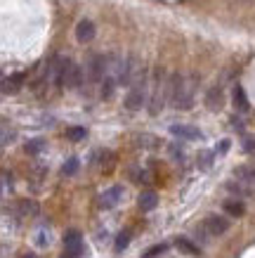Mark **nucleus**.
Wrapping results in <instances>:
<instances>
[{
    "instance_id": "4be33fe9",
    "label": "nucleus",
    "mask_w": 255,
    "mask_h": 258,
    "mask_svg": "<svg viewBox=\"0 0 255 258\" xmlns=\"http://www.w3.org/2000/svg\"><path fill=\"white\" fill-rule=\"evenodd\" d=\"M128 244H130V232H121L116 239V251H123Z\"/></svg>"
},
{
    "instance_id": "f03ea898",
    "label": "nucleus",
    "mask_w": 255,
    "mask_h": 258,
    "mask_svg": "<svg viewBox=\"0 0 255 258\" xmlns=\"http://www.w3.org/2000/svg\"><path fill=\"white\" fill-rule=\"evenodd\" d=\"M147 104V69L139 67L132 74L130 83H128V95H125V109L139 111Z\"/></svg>"
},
{
    "instance_id": "b1692460",
    "label": "nucleus",
    "mask_w": 255,
    "mask_h": 258,
    "mask_svg": "<svg viewBox=\"0 0 255 258\" xmlns=\"http://www.w3.org/2000/svg\"><path fill=\"white\" fill-rule=\"evenodd\" d=\"M69 140H73V142H78V140H83L85 138V128H69Z\"/></svg>"
},
{
    "instance_id": "1a4fd4ad",
    "label": "nucleus",
    "mask_w": 255,
    "mask_h": 258,
    "mask_svg": "<svg viewBox=\"0 0 255 258\" xmlns=\"http://www.w3.org/2000/svg\"><path fill=\"white\" fill-rule=\"evenodd\" d=\"M76 38L78 43H90L95 38V24L90 19H80L76 26Z\"/></svg>"
},
{
    "instance_id": "a211bd4d",
    "label": "nucleus",
    "mask_w": 255,
    "mask_h": 258,
    "mask_svg": "<svg viewBox=\"0 0 255 258\" xmlns=\"http://www.w3.org/2000/svg\"><path fill=\"white\" fill-rule=\"evenodd\" d=\"M236 178H241L243 182H255V168H236Z\"/></svg>"
},
{
    "instance_id": "0eeeda50",
    "label": "nucleus",
    "mask_w": 255,
    "mask_h": 258,
    "mask_svg": "<svg viewBox=\"0 0 255 258\" xmlns=\"http://www.w3.org/2000/svg\"><path fill=\"white\" fill-rule=\"evenodd\" d=\"M222 104H224L222 88H220V86H213L208 93H206V107H208L210 111H220V109H222Z\"/></svg>"
},
{
    "instance_id": "cd10ccee",
    "label": "nucleus",
    "mask_w": 255,
    "mask_h": 258,
    "mask_svg": "<svg viewBox=\"0 0 255 258\" xmlns=\"http://www.w3.org/2000/svg\"><path fill=\"white\" fill-rule=\"evenodd\" d=\"M22 258H36V256H31V253H26V256H22Z\"/></svg>"
},
{
    "instance_id": "f257e3e1",
    "label": "nucleus",
    "mask_w": 255,
    "mask_h": 258,
    "mask_svg": "<svg viewBox=\"0 0 255 258\" xmlns=\"http://www.w3.org/2000/svg\"><path fill=\"white\" fill-rule=\"evenodd\" d=\"M196 76H182V74H173L168 79V102L175 109L185 111L192 109L194 95H196Z\"/></svg>"
},
{
    "instance_id": "7ed1b4c3",
    "label": "nucleus",
    "mask_w": 255,
    "mask_h": 258,
    "mask_svg": "<svg viewBox=\"0 0 255 258\" xmlns=\"http://www.w3.org/2000/svg\"><path fill=\"white\" fill-rule=\"evenodd\" d=\"M168 102V76L163 67L154 69V79H151V97H149V114L158 116Z\"/></svg>"
},
{
    "instance_id": "6e6552de",
    "label": "nucleus",
    "mask_w": 255,
    "mask_h": 258,
    "mask_svg": "<svg viewBox=\"0 0 255 258\" xmlns=\"http://www.w3.org/2000/svg\"><path fill=\"white\" fill-rule=\"evenodd\" d=\"M170 133L178 135V138H182V140H201L203 133L199 131V128H194V125H170Z\"/></svg>"
},
{
    "instance_id": "20e7f679",
    "label": "nucleus",
    "mask_w": 255,
    "mask_h": 258,
    "mask_svg": "<svg viewBox=\"0 0 255 258\" xmlns=\"http://www.w3.org/2000/svg\"><path fill=\"white\" fill-rule=\"evenodd\" d=\"M107 76V57L102 55H93L88 59V69H85V79L90 83H100Z\"/></svg>"
},
{
    "instance_id": "423d86ee",
    "label": "nucleus",
    "mask_w": 255,
    "mask_h": 258,
    "mask_svg": "<svg viewBox=\"0 0 255 258\" xmlns=\"http://www.w3.org/2000/svg\"><path fill=\"white\" fill-rule=\"evenodd\" d=\"M203 227L208 230V235L217 237V235H224V232L229 230V220L222 218V216H208L206 223H203Z\"/></svg>"
},
{
    "instance_id": "5701e85b",
    "label": "nucleus",
    "mask_w": 255,
    "mask_h": 258,
    "mask_svg": "<svg viewBox=\"0 0 255 258\" xmlns=\"http://www.w3.org/2000/svg\"><path fill=\"white\" fill-rule=\"evenodd\" d=\"M40 149H43V140H29L26 142V152H29V154H38Z\"/></svg>"
},
{
    "instance_id": "39448f33",
    "label": "nucleus",
    "mask_w": 255,
    "mask_h": 258,
    "mask_svg": "<svg viewBox=\"0 0 255 258\" xmlns=\"http://www.w3.org/2000/svg\"><path fill=\"white\" fill-rule=\"evenodd\" d=\"M80 83H83V71H80V67H78L76 62H71V59H66L64 62V71H62V88H80Z\"/></svg>"
},
{
    "instance_id": "393cba45",
    "label": "nucleus",
    "mask_w": 255,
    "mask_h": 258,
    "mask_svg": "<svg viewBox=\"0 0 255 258\" xmlns=\"http://www.w3.org/2000/svg\"><path fill=\"white\" fill-rule=\"evenodd\" d=\"M243 152H255V138H246L243 140Z\"/></svg>"
},
{
    "instance_id": "dca6fc26",
    "label": "nucleus",
    "mask_w": 255,
    "mask_h": 258,
    "mask_svg": "<svg viewBox=\"0 0 255 258\" xmlns=\"http://www.w3.org/2000/svg\"><path fill=\"white\" fill-rule=\"evenodd\" d=\"M224 211L229 213V216H234V218H239V216H243L246 206L241 204V199H227L224 202Z\"/></svg>"
},
{
    "instance_id": "9b49d317",
    "label": "nucleus",
    "mask_w": 255,
    "mask_h": 258,
    "mask_svg": "<svg viewBox=\"0 0 255 258\" xmlns=\"http://www.w3.org/2000/svg\"><path fill=\"white\" fill-rule=\"evenodd\" d=\"M121 197H123V189H121V187H111L109 192H104V195H102L100 206H102V209H111V206H116V204L121 202Z\"/></svg>"
},
{
    "instance_id": "6ab92c4d",
    "label": "nucleus",
    "mask_w": 255,
    "mask_h": 258,
    "mask_svg": "<svg viewBox=\"0 0 255 258\" xmlns=\"http://www.w3.org/2000/svg\"><path fill=\"white\" fill-rule=\"evenodd\" d=\"M78 159L73 157V159H69V161H66V164H64V168H62V175H66V178H69V175H76L78 173Z\"/></svg>"
},
{
    "instance_id": "ddd939ff",
    "label": "nucleus",
    "mask_w": 255,
    "mask_h": 258,
    "mask_svg": "<svg viewBox=\"0 0 255 258\" xmlns=\"http://www.w3.org/2000/svg\"><path fill=\"white\" fill-rule=\"evenodd\" d=\"M175 246H178L182 253H189V256H199V253H201V249H199L192 239H187V237H178V239H175Z\"/></svg>"
},
{
    "instance_id": "9d476101",
    "label": "nucleus",
    "mask_w": 255,
    "mask_h": 258,
    "mask_svg": "<svg viewBox=\"0 0 255 258\" xmlns=\"http://www.w3.org/2000/svg\"><path fill=\"white\" fill-rule=\"evenodd\" d=\"M22 86H24V74H12V76H5V79L0 81V90L5 95L17 93Z\"/></svg>"
},
{
    "instance_id": "a878e982",
    "label": "nucleus",
    "mask_w": 255,
    "mask_h": 258,
    "mask_svg": "<svg viewBox=\"0 0 255 258\" xmlns=\"http://www.w3.org/2000/svg\"><path fill=\"white\" fill-rule=\"evenodd\" d=\"M229 145H232V142H229V140H222V142H220V145H217V152H220V154H224V152L229 149Z\"/></svg>"
},
{
    "instance_id": "2eb2a0df",
    "label": "nucleus",
    "mask_w": 255,
    "mask_h": 258,
    "mask_svg": "<svg viewBox=\"0 0 255 258\" xmlns=\"http://www.w3.org/2000/svg\"><path fill=\"white\" fill-rule=\"evenodd\" d=\"M234 107L239 111H248L250 109V104H248V97H246V90L241 86L234 88Z\"/></svg>"
},
{
    "instance_id": "412c9836",
    "label": "nucleus",
    "mask_w": 255,
    "mask_h": 258,
    "mask_svg": "<svg viewBox=\"0 0 255 258\" xmlns=\"http://www.w3.org/2000/svg\"><path fill=\"white\" fill-rule=\"evenodd\" d=\"M199 166L201 168H210L213 166V152H201L199 154Z\"/></svg>"
},
{
    "instance_id": "f8f14e48",
    "label": "nucleus",
    "mask_w": 255,
    "mask_h": 258,
    "mask_svg": "<svg viewBox=\"0 0 255 258\" xmlns=\"http://www.w3.org/2000/svg\"><path fill=\"white\" fill-rule=\"evenodd\" d=\"M64 244H66V249L73 251V253H83V239H80V232H66L64 237Z\"/></svg>"
},
{
    "instance_id": "aec40b11",
    "label": "nucleus",
    "mask_w": 255,
    "mask_h": 258,
    "mask_svg": "<svg viewBox=\"0 0 255 258\" xmlns=\"http://www.w3.org/2000/svg\"><path fill=\"white\" fill-rule=\"evenodd\" d=\"M165 251H168V246H165V244H156V246H151V249L144 253V258H158L161 253H165Z\"/></svg>"
},
{
    "instance_id": "bb28decb",
    "label": "nucleus",
    "mask_w": 255,
    "mask_h": 258,
    "mask_svg": "<svg viewBox=\"0 0 255 258\" xmlns=\"http://www.w3.org/2000/svg\"><path fill=\"white\" fill-rule=\"evenodd\" d=\"M64 258H80V253H73V251H66V256Z\"/></svg>"
},
{
    "instance_id": "f3484780",
    "label": "nucleus",
    "mask_w": 255,
    "mask_h": 258,
    "mask_svg": "<svg viewBox=\"0 0 255 258\" xmlns=\"http://www.w3.org/2000/svg\"><path fill=\"white\" fill-rule=\"evenodd\" d=\"M227 189H229V192H234V195H239V197L253 195V189L248 187V185H243V180H241V182H229V185H227Z\"/></svg>"
},
{
    "instance_id": "4468645a",
    "label": "nucleus",
    "mask_w": 255,
    "mask_h": 258,
    "mask_svg": "<svg viewBox=\"0 0 255 258\" xmlns=\"http://www.w3.org/2000/svg\"><path fill=\"white\" fill-rule=\"evenodd\" d=\"M158 206V195L156 192H142L139 195V209L142 211H151Z\"/></svg>"
}]
</instances>
